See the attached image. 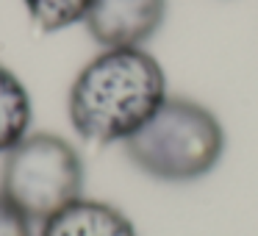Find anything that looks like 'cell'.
Segmentation results:
<instances>
[{
  "mask_svg": "<svg viewBox=\"0 0 258 236\" xmlns=\"http://www.w3.org/2000/svg\"><path fill=\"white\" fill-rule=\"evenodd\" d=\"M167 73L145 47H103L67 95L73 131L95 145H125L167 100Z\"/></svg>",
  "mask_w": 258,
  "mask_h": 236,
  "instance_id": "6da1fadb",
  "label": "cell"
},
{
  "mask_svg": "<svg viewBox=\"0 0 258 236\" xmlns=\"http://www.w3.org/2000/svg\"><path fill=\"white\" fill-rule=\"evenodd\" d=\"M0 236H34V222L0 192Z\"/></svg>",
  "mask_w": 258,
  "mask_h": 236,
  "instance_id": "ba28073f",
  "label": "cell"
},
{
  "mask_svg": "<svg viewBox=\"0 0 258 236\" xmlns=\"http://www.w3.org/2000/svg\"><path fill=\"white\" fill-rule=\"evenodd\" d=\"M23 3L34 25L45 34H56L84 23L92 9V0H23Z\"/></svg>",
  "mask_w": 258,
  "mask_h": 236,
  "instance_id": "52a82bcc",
  "label": "cell"
},
{
  "mask_svg": "<svg viewBox=\"0 0 258 236\" xmlns=\"http://www.w3.org/2000/svg\"><path fill=\"white\" fill-rule=\"evenodd\" d=\"M84 158L58 134H28L0 167V192L39 225L84 197Z\"/></svg>",
  "mask_w": 258,
  "mask_h": 236,
  "instance_id": "3957f363",
  "label": "cell"
},
{
  "mask_svg": "<svg viewBox=\"0 0 258 236\" xmlns=\"http://www.w3.org/2000/svg\"><path fill=\"white\" fill-rule=\"evenodd\" d=\"M167 20V0H92L84 25L100 47H145Z\"/></svg>",
  "mask_w": 258,
  "mask_h": 236,
  "instance_id": "277c9868",
  "label": "cell"
},
{
  "mask_svg": "<svg viewBox=\"0 0 258 236\" xmlns=\"http://www.w3.org/2000/svg\"><path fill=\"white\" fill-rule=\"evenodd\" d=\"M39 236H139V230L117 206L95 197H78L45 219Z\"/></svg>",
  "mask_w": 258,
  "mask_h": 236,
  "instance_id": "5b68a950",
  "label": "cell"
},
{
  "mask_svg": "<svg viewBox=\"0 0 258 236\" xmlns=\"http://www.w3.org/2000/svg\"><path fill=\"white\" fill-rule=\"evenodd\" d=\"M31 120H34V106L25 84L6 64H0V153L3 156L31 134Z\"/></svg>",
  "mask_w": 258,
  "mask_h": 236,
  "instance_id": "8992f818",
  "label": "cell"
},
{
  "mask_svg": "<svg viewBox=\"0 0 258 236\" xmlns=\"http://www.w3.org/2000/svg\"><path fill=\"white\" fill-rule=\"evenodd\" d=\"M139 172L161 184H191L219 164L225 131L211 108L189 97H167L156 114L125 142Z\"/></svg>",
  "mask_w": 258,
  "mask_h": 236,
  "instance_id": "7a4b0ae2",
  "label": "cell"
}]
</instances>
